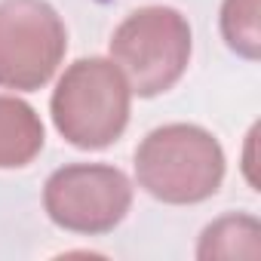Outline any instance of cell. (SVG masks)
Segmentation results:
<instances>
[{"mask_svg": "<svg viewBox=\"0 0 261 261\" xmlns=\"http://www.w3.org/2000/svg\"><path fill=\"white\" fill-rule=\"evenodd\" d=\"M133 89L111 59H77L53 89V123L59 136L80 151L114 145L129 123Z\"/></svg>", "mask_w": 261, "mask_h": 261, "instance_id": "7a4b0ae2", "label": "cell"}, {"mask_svg": "<svg viewBox=\"0 0 261 261\" xmlns=\"http://www.w3.org/2000/svg\"><path fill=\"white\" fill-rule=\"evenodd\" d=\"M136 178L139 188L160 203H203L221 188L224 151L203 126L166 123L142 139L136 151Z\"/></svg>", "mask_w": 261, "mask_h": 261, "instance_id": "6da1fadb", "label": "cell"}, {"mask_svg": "<svg viewBox=\"0 0 261 261\" xmlns=\"http://www.w3.org/2000/svg\"><path fill=\"white\" fill-rule=\"evenodd\" d=\"M43 139L37 111L16 95H0V169L28 166L43 151Z\"/></svg>", "mask_w": 261, "mask_h": 261, "instance_id": "8992f818", "label": "cell"}, {"mask_svg": "<svg viewBox=\"0 0 261 261\" xmlns=\"http://www.w3.org/2000/svg\"><path fill=\"white\" fill-rule=\"evenodd\" d=\"M133 206V181L108 163H71L43 185V209L53 224L83 237L111 233Z\"/></svg>", "mask_w": 261, "mask_h": 261, "instance_id": "5b68a950", "label": "cell"}, {"mask_svg": "<svg viewBox=\"0 0 261 261\" xmlns=\"http://www.w3.org/2000/svg\"><path fill=\"white\" fill-rule=\"evenodd\" d=\"M258 0H224L221 4V37L224 43L249 59L258 62L261 56V19H258Z\"/></svg>", "mask_w": 261, "mask_h": 261, "instance_id": "ba28073f", "label": "cell"}, {"mask_svg": "<svg viewBox=\"0 0 261 261\" xmlns=\"http://www.w3.org/2000/svg\"><path fill=\"white\" fill-rule=\"evenodd\" d=\"M191 25L172 7L129 13L111 37V62L123 71L133 95L154 98L172 89L191 62Z\"/></svg>", "mask_w": 261, "mask_h": 261, "instance_id": "3957f363", "label": "cell"}, {"mask_svg": "<svg viewBox=\"0 0 261 261\" xmlns=\"http://www.w3.org/2000/svg\"><path fill=\"white\" fill-rule=\"evenodd\" d=\"M68 49L62 16L46 0H0V86L34 92L53 80Z\"/></svg>", "mask_w": 261, "mask_h": 261, "instance_id": "277c9868", "label": "cell"}, {"mask_svg": "<svg viewBox=\"0 0 261 261\" xmlns=\"http://www.w3.org/2000/svg\"><path fill=\"white\" fill-rule=\"evenodd\" d=\"M197 258H261V224L255 215L246 212H230L215 218L203 233L197 246Z\"/></svg>", "mask_w": 261, "mask_h": 261, "instance_id": "52a82bcc", "label": "cell"}]
</instances>
